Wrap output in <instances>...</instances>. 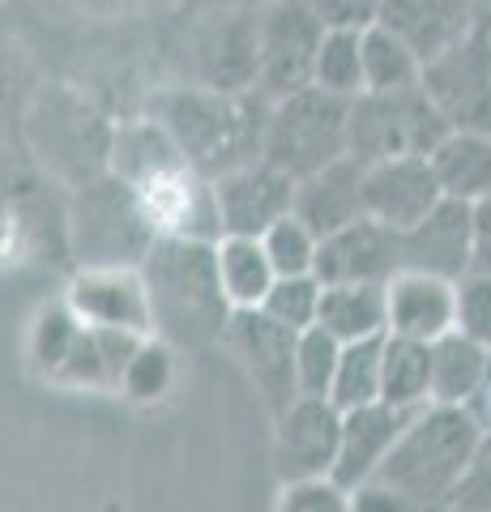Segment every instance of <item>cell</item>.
Returning <instances> with one entry per match:
<instances>
[{"label":"cell","mask_w":491,"mask_h":512,"mask_svg":"<svg viewBox=\"0 0 491 512\" xmlns=\"http://www.w3.org/2000/svg\"><path fill=\"white\" fill-rule=\"evenodd\" d=\"M474 13H479V26L491 18V0H474Z\"/></svg>","instance_id":"cell-41"},{"label":"cell","mask_w":491,"mask_h":512,"mask_svg":"<svg viewBox=\"0 0 491 512\" xmlns=\"http://www.w3.org/2000/svg\"><path fill=\"white\" fill-rule=\"evenodd\" d=\"M491 372V350L466 338L462 329H449L432 342V402L440 406H470Z\"/></svg>","instance_id":"cell-24"},{"label":"cell","mask_w":491,"mask_h":512,"mask_svg":"<svg viewBox=\"0 0 491 512\" xmlns=\"http://www.w3.org/2000/svg\"><path fill=\"white\" fill-rule=\"evenodd\" d=\"M470 410L479 414V423H483V427H491V372H487V384L479 389V397L470 402Z\"/></svg>","instance_id":"cell-40"},{"label":"cell","mask_w":491,"mask_h":512,"mask_svg":"<svg viewBox=\"0 0 491 512\" xmlns=\"http://www.w3.org/2000/svg\"><path fill=\"white\" fill-rule=\"evenodd\" d=\"M312 274L325 286H338V282L385 286L393 274H402V231H393L376 218H359L342 231H329L321 235Z\"/></svg>","instance_id":"cell-15"},{"label":"cell","mask_w":491,"mask_h":512,"mask_svg":"<svg viewBox=\"0 0 491 512\" xmlns=\"http://www.w3.org/2000/svg\"><path fill=\"white\" fill-rule=\"evenodd\" d=\"M389 286V282H385ZM380 282H338L325 286L316 325L338 342H363L389 333V291Z\"/></svg>","instance_id":"cell-23"},{"label":"cell","mask_w":491,"mask_h":512,"mask_svg":"<svg viewBox=\"0 0 491 512\" xmlns=\"http://www.w3.org/2000/svg\"><path fill=\"white\" fill-rule=\"evenodd\" d=\"M483 30H487V35H491V18H487V22H483Z\"/></svg>","instance_id":"cell-43"},{"label":"cell","mask_w":491,"mask_h":512,"mask_svg":"<svg viewBox=\"0 0 491 512\" xmlns=\"http://www.w3.org/2000/svg\"><path fill=\"white\" fill-rule=\"evenodd\" d=\"M380 402L398 410H419L432 402V342L385 338V367H380Z\"/></svg>","instance_id":"cell-27"},{"label":"cell","mask_w":491,"mask_h":512,"mask_svg":"<svg viewBox=\"0 0 491 512\" xmlns=\"http://www.w3.org/2000/svg\"><path fill=\"white\" fill-rule=\"evenodd\" d=\"M261 244L269 252V265H274L278 278H295V274H312L316 269V248H321V235H316L304 218H278L274 227L261 235Z\"/></svg>","instance_id":"cell-32"},{"label":"cell","mask_w":491,"mask_h":512,"mask_svg":"<svg viewBox=\"0 0 491 512\" xmlns=\"http://www.w3.org/2000/svg\"><path fill=\"white\" fill-rule=\"evenodd\" d=\"M402 269L462 282L474 269V205L445 197L423 222L402 231Z\"/></svg>","instance_id":"cell-16"},{"label":"cell","mask_w":491,"mask_h":512,"mask_svg":"<svg viewBox=\"0 0 491 512\" xmlns=\"http://www.w3.org/2000/svg\"><path fill=\"white\" fill-rule=\"evenodd\" d=\"M295 218H304L316 235L342 231L351 222L368 218L363 205V163L351 154L334 158L329 167L295 180Z\"/></svg>","instance_id":"cell-22"},{"label":"cell","mask_w":491,"mask_h":512,"mask_svg":"<svg viewBox=\"0 0 491 512\" xmlns=\"http://www.w3.org/2000/svg\"><path fill=\"white\" fill-rule=\"evenodd\" d=\"M445 197L479 205L491 197V133H449L427 154Z\"/></svg>","instance_id":"cell-25"},{"label":"cell","mask_w":491,"mask_h":512,"mask_svg":"<svg viewBox=\"0 0 491 512\" xmlns=\"http://www.w3.org/2000/svg\"><path fill=\"white\" fill-rule=\"evenodd\" d=\"M410 414L389 402H368L355 410H342V440H338V461H334V483L338 487H359L376 478V470L385 466V457L393 453V444L406 431Z\"/></svg>","instance_id":"cell-20"},{"label":"cell","mask_w":491,"mask_h":512,"mask_svg":"<svg viewBox=\"0 0 491 512\" xmlns=\"http://www.w3.org/2000/svg\"><path fill=\"white\" fill-rule=\"evenodd\" d=\"M385 338H363V342H342L338 355V372H334V389H329V402L338 410H355L380 402V367H385Z\"/></svg>","instance_id":"cell-29"},{"label":"cell","mask_w":491,"mask_h":512,"mask_svg":"<svg viewBox=\"0 0 491 512\" xmlns=\"http://www.w3.org/2000/svg\"><path fill=\"white\" fill-rule=\"evenodd\" d=\"M474 269L491 274V197L474 205Z\"/></svg>","instance_id":"cell-39"},{"label":"cell","mask_w":491,"mask_h":512,"mask_svg":"<svg viewBox=\"0 0 491 512\" xmlns=\"http://www.w3.org/2000/svg\"><path fill=\"white\" fill-rule=\"evenodd\" d=\"M351 512H423L415 500H406L402 491H393L380 478H368V483L351 487Z\"/></svg>","instance_id":"cell-38"},{"label":"cell","mask_w":491,"mask_h":512,"mask_svg":"<svg viewBox=\"0 0 491 512\" xmlns=\"http://www.w3.org/2000/svg\"><path fill=\"white\" fill-rule=\"evenodd\" d=\"M338 355H342V342L334 338V333H325L321 325L299 333V355H295L299 393L329 397V389H334V372H338Z\"/></svg>","instance_id":"cell-34"},{"label":"cell","mask_w":491,"mask_h":512,"mask_svg":"<svg viewBox=\"0 0 491 512\" xmlns=\"http://www.w3.org/2000/svg\"><path fill=\"white\" fill-rule=\"evenodd\" d=\"M47 107H52V116H43V111H35V128H47V137L39 133V150L47 163H56V171H69L73 163L82 167L90 175H103L107 163H112V137L116 128H107L86 103L69 99V94H52V99H43ZM86 180V175H82Z\"/></svg>","instance_id":"cell-18"},{"label":"cell","mask_w":491,"mask_h":512,"mask_svg":"<svg viewBox=\"0 0 491 512\" xmlns=\"http://www.w3.org/2000/svg\"><path fill=\"white\" fill-rule=\"evenodd\" d=\"M223 5H240V9H252V5H265V0H223Z\"/></svg>","instance_id":"cell-42"},{"label":"cell","mask_w":491,"mask_h":512,"mask_svg":"<svg viewBox=\"0 0 491 512\" xmlns=\"http://www.w3.org/2000/svg\"><path fill=\"white\" fill-rule=\"evenodd\" d=\"M218 278L231 308H261L269 286L278 282L261 235H218Z\"/></svg>","instance_id":"cell-26"},{"label":"cell","mask_w":491,"mask_h":512,"mask_svg":"<svg viewBox=\"0 0 491 512\" xmlns=\"http://www.w3.org/2000/svg\"><path fill=\"white\" fill-rule=\"evenodd\" d=\"M154 239H158V227L133 184H124L112 171L77 184L69 205V244L77 265L141 269Z\"/></svg>","instance_id":"cell-4"},{"label":"cell","mask_w":491,"mask_h":512,"mask_svg":"<svg viewBox=\"0 0 491 512\" xmlns=\"http://www.w3.org/2000/svg\"><path fill=\"white\" fill-rule=\"evenodd\" d=\"M389 333L393 338L436 342L457 329V282L402 269L389 278Z\"/></svg>","instance_id":"cell-21"},{"label":"cell","mask_w":491,"mask_h":512,"mask_svg":"<svg viewBox=\"0 0 491 512\" xmlns=\"http://www.w3.org/2000/svg\"><path fill=\"white\" fill-rule=\"evenodd\" d=\"M457 329L491 350V274H470L457 282Z\"/></svg>","instance_id":"cell-35"},{"label":"cell","mask_w":491,"mask_h":512,"mask_svg":"<svg viewBox=\"0 0 491 512\" xmlns=\"http://www.w3.org/2000/svg\"><path fill=\"white\" fill-rule=\"evenodd\" d=\"M372 22L389 26L427 64L445 47L474 35L479 30V13H474V0H376Z\"/></svg>","instance_id":"cell-19"},{"label":"cell","mask_w":491,"mask_h":512,"mask_svg":"<svg viewBox=\"0 0 491 512\" xmlns=\"http://www.w3.org/2000/svg\"><path fill=\"white\" fill-rule=\"evenodd\" d=\"M419 86L453 133H491V35L479 26L462 43L432 56Z\"/></svg>","instance_id":"cell-8"},{"label":"cell","mask_w":491,"mask_h":512,"mask_svg":"<svg viewBox=\"0 0 491 512\" xmlns=\"http://www.w3.org/2000/svg\"><path fill=\"white\" fill-rule=\"evenodd\" d=\"M342 440V410L329 397L299 393L295 402L274 414V470L278 483H312L334 478Z\"/></svg>","instance_id":"cell-10"},{"label":"cell","mask_w":491,"mask_h":512,"mask_svg":"<svg viewBox=\"0 0 491 512\" xmlns=\"http://www.w3.org/2000/svg\"><path fill=\"white\" fill-rule=\"evenodd\" d=\"M257 9L223 5L197 35V86L210 90H257Z\"/></svg>","instance_id":"cell-17"},{"label":"cell","mask_w":491,"mask_h":512,"mask_svg":"<svg viewBox=\"0 0 491 512\" xmlns=\"http://www.w3.org/2000/svg\"><path fill=\"white\" fill-rule=\"evenodd\" d=\"M154 120L167 128L184 163L205 180H218L265 150L269 99L261 90H210L188 86L154 99Z\"/></svg>","instance_id":"cell-2"},{"label":"cell","mask_w":491,"mask_h":512,"mask_svg":"<svg viewBox=\"0 0 491 512\" xmlns=\"http://www.w3.org/2000/svg\"><path fill=\"white\" fill-rule=\"evenodd\" d=\"M445 201V188L436 180V167L427 154H402L385 163L363 167V205L368 218L385 222L393 231H410Z\"/></svg>","instance_id":"cell-13"},{"label":"cell","mask_w":491,"mask_h":512,"mask_svg":"<svg viewBox=\"0 0 491 512\" xmlns=\"http://www.w3.org/2000/svg\"><path fill=\"white\" fill-rule=\"evenodd\" d=\"M171 384H176V346L163 342L158 333H150V338L137 346L133 363L124 367L120 393L129 397V402L146 406V402H158V397H167Z\"/></svg>","instance_id":"cell-31"},{"label":"cell","mask_w":491,"mask_h":512,"mask_svg":"<svg viewBox=\"0 0 491 512\" xmlns=\"http://www.w3.org/2000/svg\"><path fill=\"white\" fill-rule=\"evenodd\" d=\"M218 239L158 235L141 261L154 333L171 346H214L227 338L231 299L218 278Z\"/></svg>","instance_id":"cell-1"},{"label":"cell","mask_w":491,"mask_h":512,"mask_svg":"<svg viewBox=\"0 0 491 512\" xmlns=\"http://www.w3.org/2000/svg\"><path fill=\"white\" fill-rule=\"evenodd\" d=\"M359 30L363 26H329L316 52V69H312V86H321L342 99L363 94V56H359Z\"/></svg>","instance_id":"cell-30"},{"label":"cell","mask_w":491,"mask_h":512,"mask_svg":"<svg viewBox=\"0 0 491 512\" xmlns=\"http://www.w3.org/2000/svg\"><path fill=\"white\" fill-rule=\"evenodd\" d=\"M274 512H351V491L334 478H312V483H282Z\"/></svg>","instance_id":"cell-37"},{"label":"cell","mask_w":491,"mask_h":512,"mask_svg":"<svg viewBox=\"0 0 491 512\" xmlns=\"http://www.w3.org/2000/svg\"><path fill=\"white\" fill-rule=\"evenodd\" d=\"M223 342L240 359L244 376L261 393L269 414H282L299 397V376H295L299 329L282 325V320H274L261 308H235Z\"/></svg>","instance_id":"cell-9"},{"label":"cell","mask_w":491,"mask_h":512,"mask_svg":"<svg viewBox=\"0 0 491 512\" xmlns=\"http://www.w3.org/2000/svg\"><path fill=\"white\" fill-rule=\"evenodd\" d=\"M325 30L329 22L316 13L312 0H265V5H257V56H261L257 90L269 103L312 86Z\"/></svg>","instance_id":"cell-7"},{"label":"cell","mask_w":491,"mask_h":512,"mask_svg":"<svg viewBox=\"0 0 491 512\" xmlns=\"http://www.w3.org/2000/svg\"><path fill=\"white\" fill-rule=\"evenodd\" d=\"M321 295H325V282L316 274H295V278H278L269 286V295L261 303V312H269L274 320L291 329H312L316 316H321Z\"/></svg>","instance_id":"cell-33"},{"label":"cell","mask_w":491,"mask_h":512,"mask_svg":"<svg viewBox=\"0 0 491 512\" xmlns=\"http://www.w3.org/2000/svg\"><path fill=\"white\" fill-rule=\"evenodd\" d=\"M30 363L43 380L65 384V389H107L94 325H86L69 303L39 312L35 329H30Z\"/></svg>","instance_id":"cell-11"},{"label":"cell","mask_w":491,"mask_h":512,"mask_svg":"<svg viewBox=\"0 0 491 512\" xmlns=\"http://www.w3.org/2000/svg\"><path fill=\"white\" fill-rule=\"evenodd\" d=\"M65 303L94 329H133L154 333L150 291L141 269L129 265H82L69 282Z\"/></svg>","instance_id":"cell-14"},{"label":"cell","mask_w":491,"mask_h":512,"mask_svg":"<svg viewBox=\"0 0 491 512\" xmlns=\"http://www.w3.org/2000/svg\"><path fill=\"white\" fill-rule=\"evenodd\" d=\"M359 56H363V90H402L415 86L423 73V60L410 52L389 26L368 22L359 30Z\"/></svg>","instance_id":"cell-28"},{"label":"cell","mask_w":491,"mask_h":512,"mask_svg":"<svg viewBox=\"0 0 491 512\" xmlns=\"http://www.w3.org/2000/svg\"><path fill=\"white\" fill-rule=\"evenodd\" d=\"M483 440V423L470 406H440L427 402L410 414L406 431L376 470L380 483L402 491L423 512H445L457 478L470 466L474 448Z\"/></svg>","instance_id":"cell-3"},{"label":"cell","mask_w":491,"mask_h":512,"mask_svg":"<svg viewBox=\"0 0 491 512\" xmlns=\"http://www.w3.org/2000/svg\"><path fill=\"white\" fill-rule=\"evenodd\" d=\"M453 128L427 99V90L402 86V90H363L351 99V133H346V154L359 158L363 167L385 163L402 154H432Z\"/></svg>","instance_id":"cell-6"},{"label":"cell","mask_w":491,"mask_h":512,"mask_svg":"<svg viewBox=\"0 0 491 512\" xmlns=\"http://www.w3.org/2000/svg\"><path fill=\"white\" fill-rule=\"evenodd\" d=\"M445 512H491V427H483V440L457 478Z\"/></svg>","instance_id":"cell-36"},{"label":"cell","mask_w":491,"mask_h":512,"mask_svg":"<svg viewBox=\"0 0 491 512\" xmlns=\"http://www.w3.org/2000/svg\"><path fill=\"white\" fill-rule=\"evenodd\" d=\"M346 133H351V99L321 86H304L269 103L261 158L304 180L346 154Z\"/></svg>","instance_id":"cell-5"},{"label":"cell","mask_w":491,"mask_h":512,"mask_svg":"<svg viewBox=\"0 0 491 512\" xmlns=\"http://www.w3.org/2000/svg\"><path fill=\"white\" fill-rule=\"evenodd\" d=\"M214 205L223 235H265L278 218L295 214V175L269 158L244 163L214 180Z\"/></svg>","instance_id":"cell-12"}]
</instances>
